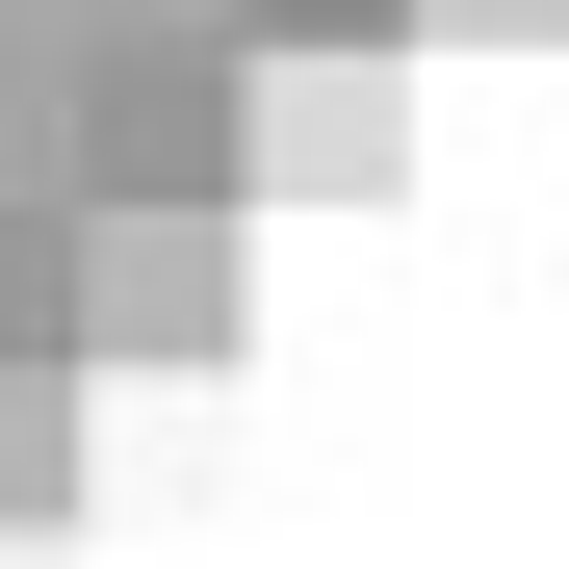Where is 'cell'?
Segmentation results:
<instances>
[{
  "label": "cell",
  "instance_id": "cell-1",
  "mask_svg": "<svg viewBox=\"0 0 569 569\" xmlns=\"http://www.w3.org/2000/svg\"><path fill=\"white\" fill-rule=\"evenodd\" d=\"M233 104H259V27H130L104 78H78V208H259L233 181Z\"/></svg>",
  "mask_w": 569,
  "mask_h": 569
},
{
  "label": "cell",
  "instance_id": "cell-2",
  "mask_svg": "<svg viewBox=\"0 0 569 569\" xmlns=\"http://www.w3.org/2000/svg\"><path fill=\"white\" fill-rule=\"evenodd\" d=\"M78 362H181V389H208V362L259 337L233 311V208L208 181H181V208H78V311H52Z\"/></svg>",
  "mask_w": 569,
  "mask_h": 569
},
{
  "label": "cell",
  "instance_id": "cell-3",
  "mask_svg": "<svg viewBox=\"0 0 569 569\" xmlns=\"http://www.w3.org/2000/svg\"><path fill=\"white\" fill-rule=\"evenodd\" d=\"M0 543H78V362H0Z\"/></svg>",
  "mask_w": 569,
  "mask_h": 569
},
{
  "label": "cell",
  "instance_id": "cell-4",
  "mask_svg": "<svg viewBox=\"0 0 569 569\" xmlns=\"http://www.w3.org/2000/svg\"><path fill=\"white\" fill-rule=\"evenodd\" d=\"M52 311H78V208H0V362H78Z\"/></svg>",
  "mask_w": 569,
  "mask_h": 569
}]
</instances>
